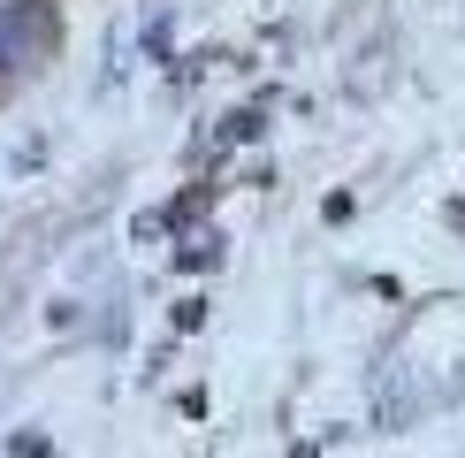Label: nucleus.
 I'll return each mask as SVG.
<instances>
[{"instance_id":"obj_1","label":"nucleus","mask_w":465,"mask_h":458,"mask_svg":"<svg viewBox=\"0 0 465 458\" xmlns=\"http://www.w3.org/2000/svg\"><path fill=\"white\" fill-rule=\"evenodd\" d=\"M38 38H46V15H38L31 0H24V8H0V62H24Z\"/></svg>"}]
</instances>
